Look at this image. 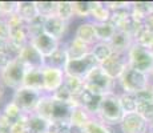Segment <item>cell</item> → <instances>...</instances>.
<instances>
[{
  "label": "cell",
  "mask_w": 153,
  "mask_h": 133,
  "mask_svg": "<svg viewBox=\"0 0 153 133\" xmlns=\"http://www.w3.org/2000/svg\"><path fill=\"white\" fill-rule=\"evenodd\" d=\"M120 105H121L124 113H132L137 111V97L136 93H126L120 92L119 93Z\"/></svg>",
  "instance_id": "f546056e"
},
{
  "label": "cell",
  "mask_w": 153,
  "mask_h": 133,
  "mask_svg": "<svg viewBox=\"0 0 153 133\" xmlns=\"http://www.w3.org/2000/svg\"><path fill=\"white\" fill-rule=\"evenodd\" d=\"M63 85L76 97L79 93L81 92V91L84 89V80L79 79V77H75V76L65 75V79H64V84Z\"/></svg>",
  "instance_id": "836d02e7"
},
{
  "label": "cell",
  "mask_w": 153,
  "mask_h": 133,
  "mask_svg": "<svg viewBox=\"0 0 153 133\" xmlns=\"http://www.w3.org/2000/svg\"><path fill=\"white\" fill-rule=\"evenodd\" d=\"M151 91H152V94H153V82H152V85H151Z\"/></svg>",
  "instance_id": "c3c4849f"
},
{
  "label": "cell",
  "mask_w": 153,
  "mask_h": 133,
  "mask_svg": "<svg viewBox=\"0 0 153 133\" xmlns=\"http://www.w3.org/2000/svg\"><path fill=\"white\" fill-rule=\"evenodd\" d=\"M93 119V116L89 113L88 111H85L83 106L80 105H76L73 108L72 113H71L69 117V124L73 126V128H79V129H83L91 120Z\"/></svg>",
  "instance_id": "7402d4cb"
},
{
  "label": "cell",
  "mask_w": 153,
  "mask_h": 133,
  "mask_svg": "<svg viewBox=\"0 0 153 133\" xmlns=\"http://www.w3.org/2000/svg\"><path fill=\"white\" fill-rule=\"evenodd\" d=\"M93 27H95V32H96L97 41H102V43H109L111 39L117 32L116 25H114L112 22L93 23Z\"/></svg>",
  "instance_id": "603a6c76"
},
{
  "label": "cell",
  "mask_w": 153,
  "mask_h": 133,
  "mask_svg": "<svg viewBox=\"0 0 153 133\" xmlns=\"http://www.w3.org/2000/svg\"><path fill=\"white\" fill-rule=\"evenodd\" d=\"M52 96L55 97L56 100H59V101H64V103H72V104H75V96H73L72 93L69 92L68 89H67L64 85H61L60 88H59L56 92L52 93Z\"/></svg>",
  "instance_id": "f35d334b"
},
{
  "label": "cell",
  "mask_w": 153,
  "mask_h": 133,
  "mask_svg": "<svg viewBox=\"0 0 153 133\" xmlns=\"http://www.w3.org/2000/svg\"><path fill=\"white\" fill-rule=\"evenodd\" d=\"M128 65L129 64H128L126 53H113L108 60H105L104 63L100 64L101 69L114 81H117L121 77Z\"/></svg>",
  "instance_id": "ba28073f"
},
{
  "label": "cell",
  "mask_w": 153,
  "mask_h": 133,
  "mask_svg": "<svg viewBox=\"0 0 153 133\" xmlns=\"http://www.w3.org/2000/svg\"><path fill=\"white\" fill-rule=\"evenodd\" d=\"M52 111H53V96L48 93H44L36 106V109H35V113L52 121Z\"/></svg>",
  "instance_id": "484cf974"
},
{
  "label": "cell",
  "mask_w": 153,
  "mask_h": 133,
  "mask_svg": "<svg viewBox=\"0 0 153 133\" xmlns=\"http://www.w3.org/2000/svg\"><path fill=\"white\" fill-rule=\"evenodd\" d=\"M91 52H92V55L96 57V60L99 61V64L104 63L105 60H108V59L114 53L113 49H112V47H111V44L102 43V41H97L95 45H92Z\"/></svg>",
  "instance_id": "f1b7e54d"
},
{
  "label": "cell",
  "mask_w": 153,
  "mask_h": 133,
  "mask_svg": "<svg viewBox=\"0 0 153 133\" xmlns=\"http://www.w3.org/2000/svg\"><path fill=\"white\" fill-rule=\"evenodd\" d=\"M0 72H1V69H0Z\"/></svg>",
  "instance_id": "f907efd6"
},
{
  "label": "cell",
  "mask_w": 153,
  "mask_h": 133,
  "mask_svg": "<svg viewBox=\"0 0 153 133\" xmlns=\"http://www.w3.org/2000/svg\"><path fill=\"white\" fill-rule=\"evenodd\" d=\"M148 133H151V132H148Z\"/></svg>",
  "instance_id": "db71d44e"
},
{
  "label": "cell",
  "mask_w": 153,
  "mask_h": 133,
  "mask_svg": "<svg viewBox=\"0 0 153 133\" xmlns=\"http://www.w3.org/2000/svg\"><path fill=\"white\" fill-rule=\"evenodd\" d=\"M17 1H0V13L3 17H8L16 12Z\"/></svg>",
  "instance_id": "ab89813d"
},
{
  "label": "cell",
  "mask_w": 153,
  "mask_h": 133,
  "mask_svg": "<svg viewBox=\"0 0 153 133\" xmlns=\"http://www.w3.org/2000/svg\"><path fill=\"white\" fill-rule=\"evenodd\" d=\"M11 126L12 124L0 114V133H11Z\"/></svg>",
  "instance_id": "7bdbcfd3"
},
{
  "label": "cell",
  "mask_w": 153,
  "mask_h": 133,
  "mask_svg": "<svg viewBox=\"0 0 153 133\" xmlns=\"http://www.w3.org/2000/svg\"><path fill=\"white\" fill-rule=\"evenodd\" d=\"M11 133H28L27 114H24L20 120H17L15 124H12V126H11Z\"/></svg>",
  "instance_id": "60d3db41"
},
{
  "label": "cell",
  "mask_w": 153,
  "mask_h": 133,
  "mask_svg": "<svg viewBox=\"0 0 153 133\" xmlns=\"http://www.w3.org/2000/svg\"><path fill=\"white\" fill-rule=\"evenodd\" d=\"M3 94H4V87H3V84L0 82V100H1Z\"/></svg>",
  "instance_id": "f6af8a7d"
},
{
  "label": "cell",
  "mask_w": 153,
  "mask_h": 133,
  "mask_svg": "<svg viewBox=\"0 0 153 133\" xmlns=\"http://www.w3.org/2000/svg\"><path fill=\"white\" fill-rule=\"evenodd\" d=\"M23 87L31 88L35 91L44 92V76H43V68H36V69H28L25 75Z\"/></svg>",
  "instance_id": "ffe728a7"
},
{
  "label": "cell",
  "mask_w": 153,
  "mask_h": 133,
  "mask_svg": "<svg viewBox=\"0 0 153 133\" xmlns=\"http://www.w3.org/2000/svg\"><path fill=\"white\" fill-rule=\"evenodd\" d=\"M48 133H51V132H48Z\"/></svg>",
  "instance_id": "f5cc1de1"
},
{
  "label": "cell",
  "mask_w": 153,
  "mask_h": 133,
  "mask_svg": "<svg viewBox=\"0 0 153 133\" xmlns=\"http://www.w3.org/2000/svg\"><path fill=\"white\" fill-rule=\"evenodd\" d=\"M24 114L25 113L20 109V106L17 105L16 103H13L12 100L5 103L4 106H3V109H1V116L4 117V119H7L11 124H15L17 120L22 119Z\"/></svg>",
  "instance_id": "83f0119b"
},
{
  "label": "cell",
  "mask_w": 153,
  "mask_h": 133,
  "mask_svg": "<svg viewBox=\"0 0 153 133\" xmlns=\"http://www.w3.org/2000/svg\"><path fill=\"white\" fill-rule=\"evenodd\" d=\"M121 133H148L149 123L137 112L125 113L119 124Z\"/></svg>",
  "instance_id": "9c48e42d"
},
{
  "label": "cell",
  "mask_w": 153,
  "mask_h": 133,
  "mask_svg": "<svg viewBox=\"0 0 153 133\" xmlns=\"http://www.w3.org/2000/svg\"><path fill=\"white\" fill-rule=\"evenodd\" d=\"M152 85L151 77L148 73H144L134 68L129 67L125 69L123 76L117 80V87L121 89V92L126 93H137L144 91Z\"/></svg>",
  "instance_id": "7a4b0ae2"
},
{
  "label": "cell",
  "mask_w": 153,
  "mask_h": 133,
  "mask_svg": "<svg viewBox=\"0 0 153 133\" xmlns=\"http://www.w3.org/2000/svg\"><path fill=\"white\" fill-rule=\"evenodd\" d=\"M112 11L107 3L104 1H91V17L89 20L93 23H105L111 22Z\"/></svg>",
  "instance_id": "e0dca14e"
},
{
  "label": "cell",
  "mask_w": 153,
  "mask_h": 133,
  "mask_svg": "<svg viewBox=\"0 0 153 133\" xmlns=\"http://www.w3.org/2000/svg\"><path fill=\"white\" fill-rule=\"evenodd\" d=\"M29 43H31L32 45L40 52V55H42L44 59H47L48 56H51L52 53L61 45V41L56 40L55 37L49 36V35L45 33V32H43V33L32 37Z\"/></svg>",
  "instance_id": "7c38bea8"
},
{
  "label": "cell",
  "mask_w": 153,
  "mask_h": 133,
  "mask_svg": "<svg viewBox=\"0 0 153 133\" xmlns=\"http://www.w3.org/2000/svg\"><path fill=\"white\" fill-rule=\"evenodd\" d=\"M126 57H128L129 67L134 69L148 73V75L153 69V51L146 47L133 43L126 53Z\"/></svg>",
  "instance_id": "5b68a950"
},
{
  "label": "cell",
  "mask_w": 153,
  "mask_h": 133,
  "mask_svg": "<svg viewBox=\"0 0 153 133\" xmlns=\"http://www.w3.org/2000/svg\"><path fill=\"white\" fill-rule=\"evenodd\" d=\"M133 43H134L133 37L129 36L125 32H121V31H117L116 33H114V36L112 37L109 41V44H111L114 53H128L129 48L132 47Z\"/></svg>",
  "instance_id": "ac0fdd59"
},
{
  "label": "cell",
  "mask_w": 153,
  "mask_h": 133,
  "mask_svg": "<svg viewBox=\"0 0 153 133\" xmlns=\"http://www.w3.org/2000/svg\"><path fill=\"white\" fill-rule=\"evenodd\" d=\"M63 45L67 51V55H68V60H76V59L84 57L85 55H88L91 52V48H92L91 45L83 43L81 40L76 39L75 36L71 37Z\"/></svg>",
  "instance_id": "2e32d148"
},
{
  "label": "cell",
  "mask_w": 153,
  "mask_h": 133,
  "mask_svg": "<svg viewBox=\"0 0 153 133\" xmlns=\"http://www.w3.org/2000/svg\"><path fill=\"white\" fill-rule=\"evenodd\" d=\"M27 71L28 69L24 65V63L20 59L15 57L4 69H1V72H0V82L3 84L4 88L11 89L13 92V91L23 87Z\"/></svg>",
  "instance_id": "3957f363"
},
{
  "label": "cell",
  "mask_w": 153,
  "mask_h": 133,
  "mask_svg": "<svg viewBox=\"0 0 153 133\" xmlns=\"http://www.w3.org/2000/svg\"><path fill=\"white\" fill-rule=\"evenodd\" d=\"M152 51H153V48H152Z\"/></svg>",
  "instance_id": "816d5d0a"
},
{
  "label": "cell",
  "mask_w": 153,
  "mask_h": 133,
  "mask_svg": "<svg viewBox=\"0 0 153 133\" xmlns=\"http://www.w3.org/2000/svg\"><path fill=\"white\" fill-rule=\"evenodd\" d=\"M149 132H151V133H153V123H151V124H149Z\"/></svg>",
  "instance_id": "bcb514c9"
},
{
  "label": "cell",
  "mask_w": 153,
  "mask_h": 133,
  "mask_svg": "<svg viewBox=\"0 0 153 133\" xmlns=\"http://www.w3.org/2000/svg\"><path fill=\"white\" fill-rule=\"evenodd\" d=\"M84 87L100 96H105L109 93H116L117 81L112 80L99 65L84 79Z\"/></svg>",
  "instance_id": "277c9868"
},
{
  "label": "cell",
  "mask_w": 153,
  "mask_h": 133,
  "mask_svg": "<svg viewBox=\"0 0 153 133\" xmlns=\"http://www.w3.org/2000/svg\"><path fill=\"white\" fill-rule=\"evenodd\" d=\"M83 133H113V129H112V126L93 117L83 128Z\"/></svg>",
  "instance_id": "1f68e13d"
},
{
  "label": "cell",
  "mask_w": 153,
  "mask_h": 133,
  "mask_svg": "<svg viewBox=\"0 0 153 133\" xmlns=\"http://www.w3.org/2000/svg\"><path fill=\"white\" fill-rule=\"evenodd\" d=\"M99 61L96 60V57L92 55V52H89L88 55H85L84 57L76 59V60H68L65 65V75L75 76L79 79H85L96 67H99Z\"/></svg>",
  "instance_id": "52a82bcc"
},
{
  "label": "cell",
  "mask_w": 153,
  "mask_h": 133,
  "mask_svg": "<svg viewBox=\"0 0 153 133\" xmlns=\"http://www.w3.org/2000/svg\"><path fill=\"white\" fill-rule=\"evenodd\" d=\"M56 15L64 22L69 23L75 17V11H73V1H57V10Z\"/></svg>",
  "instance_id": "d6a6232c"
},
{
  "label": "cell",
  "mask_w": 153,
  "mask_h": 133,
  "mask_svg": "<svg viewBox=\"0 0 153 133\" xmlns=\"http://www.w3.org/2000/svg\"><path fill=\"white\" fill-rule=\"evenodd\" d=\"M102 100V96L92 92L88 88L84 87V89L81 91L77 96L75 97V105H80L83 106L85 111H88L93 117H96V113H97L99 108H100V103Z\"/></svg>",
  "instance_id": "8fae6325"
},
{
  "label": "cell",
  "mask_w": 153,
  "mask_h": 133,
  "mask_svg": "<svg viewBox=\"0 0 153 133\" xmlns=\"http://www.w3.org/2000/svg\"><path fill=\"white\" fill-rule=\"evenodd\" d=\"M68 25H69V23L64 22L57 15H53V16H49L45 19V23H44V32L48 33L49 36L55 37L56 40L63 41L67 31H68Z\"/></svg>",
  "instance_id": "5bb4252c"
},
{
  "label": "cell",
  "mask_w": 153,
  "mask_h": 133,
  "mask_svg": "<svg viewBox=\"0 0 153 133\" xmlns=\"http://www.w3.org/2000/svg\"><path fill=\"white\" fill-rule=\"evenodd\" d=\"M36 3L39 15H43L45 17L53 16L56 15V10H57V1H35Z\"/></svg>",
  "instance_id": "8d00e7d4"
},
{
  "label": "cell",
  "mask_w": 153,
  "mask_h": 133,
  "mask_svg": "<svg viewBox=\"0 0 153 133\" xmlns=\"http://www.w3.org/2000/svg\"><path fill=\"white\" fill-rule=\"evenodd\" d=\"M10 25H8L7 20L4 17H0V39L10 40Z\"/></svg>",
  "instance_id": "b9f144b4"
},
{
  "label": "cell",
  "mask_w": 153,
  "mask_h": 133,
  "mask_svg": "<svg viewBox=\"0 0 153 133\" xmlns=\"http://www.w3.org/2000/svg\"><path fill=\"white\" fill-rule=\"evenodd\" d=\"M137 113L143 116L149 124L153 123V100L151 101H141L137 103Z\"/></svg>",
  "instance_id": "d590c367"
},
{
  "label": "cell",
  "mask_w": 153,
  "mask_h": 133,
  "mask_svg": "<svg viewBox=\"0 0 153 133\" xmlns=\"http://www.w3.org/2000/svg\"><path fill=\"white\" fill-rule=\"evenodd\" d=\"M43 94L44 92H40V91H35L27 87H22L19 89L13 91L11 100L13 103H16L25 114H29L35 112V109H36V106L39 104L40 99L43 97Z\"/></svg>",
  "instance_id": "8992f818"
},
{
  "label": "cell",
  "mask_w": 153,
  "mask_h": 133,
  "mask_svg": "<svg viewBox=\"0 0 153 133\" xmlns=\"http://www.w3.org/2000/svg\"><path fill=\"white\" fill-rule=\"evenodd\" d=\"M133 41L136 44H140V45L152 49L153 48V31L149 29L148 27L143 25L139 29V32L136 33V36L133 37Z\"/></svg>",
  "instance_id": "4dcf8cb0"
},
{
  "label": "cell",
  "mask_w": 153,
  "mask_h": 133,
  "mask_svg": "<svg viewBox=\"0 0 153 133\" xmlns=\"http://www.w3.org/2000/svg\"><path fill=\"white\" fill-rule=\"evenodd\" d=\"M51 121L33 113L27 114V128L28 133H48Z\"/></svg>",
  "instance_id": "d6986e66"
},
{
  "label": "cell",
  "mask_w": 153,
  "mask_h": 133,
  "mask_svg": "<svg viewBox=\"0 0 153 133\" xmlns=\"http://www.w3.org/2000/svg\"><path fill=\"white\" fill-rule=\"evenodd\" d=\"M43 76H44V93L52 94L64 84L65 72L63 69H57V68L44 67Z\"/></svg>",
  "instance_id": "30bf717a"
},
{
  "label": "cell",
  "mask_w": 153,
  "mask_h": 133,
  "mask_svg": "<svg viewBox=\"0 0 153 133\" xmlns=\"http://www.w3.org/2000/svg\"><path fill=\"white\" fill-rule=\"evenodd\" d=\"M73 36L76 39L81 40L83 43L88 44V45H95L97 43V37H96L95 27H93V22L91 20H83L77 24L75 29V35Z\"/></svg>",
  "instance_id": "9a60e30c"
},
{
  "label": "cell",
  "mask_w": 153,
  "mask_h": 133,
  "mask_svg": "<svg viewBox=\"0 0 153 133\" xmlns=\"http://www.w3.org/2000/svg\"><path fill=\"white\" fill-rule=\"evenodd\" d=\"M124 111L120 105L119 93H109L102 96V100L100 103V108L96 113V119L102 121L104 124L109 126H119L120 121L124 117Z\"/></svg>",
  "instance_id": "6da1fadb"
},
{
  "label": "cell",
  "mask_w": 153,
  "mask_h": 133,
  "mask_svg": "<svg viewBox=\"0 0 153 133\" xmlns=\"http://www.w3.org/2000/svg\"><path fill=\"white\" fill-rule=\"evenodd\" d=\"M0 53H12V51H11V45H10V40L0 39Z\"/></svg>",
  "instance_id": "ee69618b"
},
{
  "label": "cell",
  "mask_w": 153,
  "mask_h": 133,
  "mask_svg": "<svg viewBox=\"0 0 153 133\" xmlns=\"http://www.w3.org/2000/svg\"><path fill=\"white\" fill-rule=\"evenodd\" d=\"M131 12L139 22L144 23V20L153 12V3L152 1H134V3H132Z\"/></svg>",
  "instance_id": "4316f807"
},
{
  "label": "cell",
  "mask_w": 153,
  "mask_h": 133,
  "mask_svg": "<svg viewBox=\"0 0 153 133\" xmlns=\"http://www.w3.org/2000/svg\"><path fill=\"white\" fill-rule=\"evenodd\" d=\"M16 57L20 59V60L24 63L27 69H36V68L45 67V59L40 55V52L37 51L31 43H28L27 45L19 52V55H17Z\"/></svg>",
  "instance_id": "4fadbf2b"
},
{
  "label": "cell",
  "mask_w": 153,
  "mask_h": 133,
  "mask_svg": "<svg viewBox=\"0 0 153 133\" xmlns=\"http://www.w3.org/2000/svg\"><path fill=\"white\" fill-rule=\"evenodd\" d=\"M68 63V55L64 48V45H60L51 56L45 59V67L57 68V69H65V65Z\"/></svg>",
  "instance_id": "cb8c5ba5"
},
{
  "label": "cell",
  "mask_w": 153,
  "mask_h": 133,
  "mask_svg": "<svg viewBox=\"0 0 153 133\" xmlns=\"http://www.w3.org/2000/svg\"><path fill=\"white\" fill-rule=\"evenodd\" d=\"M51 133H72V125L69 121H51L49 125Z\"/></svg>",
  "instance_id": "74e56055"
},
{
  "label": "cell",
  "mask_w": 153,
  "mask_h": 133,
  "mask_svg": "<svg viewBox=\"0 0 153 133\" xmlns=\"http://www.w3.org/2000/svg\"><path fill=\"white\" fill-rule=\"evenodd\" d=\"M75 104L72 103L59 101L53 97V111H52V121H69Z\"/></svg>",
  "instance_id": "44dd1931"
},
{
  "label": "cell",
  "mask_w": 153,
  "mask_h": 133,
  "mask_svg": "<svg viewBox=\"0 0 153 133\" xmlns=\"http://www.w3.org/2000/svg\"><path fill=\"white\" fill-rule=\"evenodd\" d=\"M16 13L24 20L25 23H31L35 17L39 16V11H37L36 3L35 1H17Z\"/></svg>",
  "instance_id": "d4e9b609"
},
{
  "label": "cell",
  "mask_w": 153,
  "mask_h": 133,
  "mask_svg": "<svg viewBox=\"0 0 153 133\" xmlns=\"http://www.w3.org/2000/svg\"><path fill=\"white\" fill-rule=\"evenodd\" d=\"M0 114H1V111H0Z\"/></svg>",
  "instance_id": "681fc988"
},
{
  "label": "cell",
  "mask_w": 153,
  "mask_h": 133,
  "mask_svg": "<svg viewBox=\"0 0 153 133\" xmlns=\"http://www.w3.org/2000/svg\"><path fill=\"white\" fill-rule=\"evenodd\" d=\"M149 77H151V79L153 80V69L151 71V73H149Z\"/></svg>",
  "instance_id": "7dc6e473"
},
{
  "label": "cell",
  "mask_w": 153,
  "mask_h": 133,
  "mask_svg": "<svg viewBox=\"0 0 153 133\" xmlns=\"http://www.w3.org/2000/svg\"><path fill=\"white\" fill-rule=\"evenodd\" d=\"M75 16L83 20H89L91 17V1H73Z\"/></svg>",
  "instance_id": "e575fe53"
}]
</instances>
